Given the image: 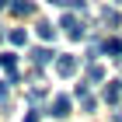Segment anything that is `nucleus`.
<instances>
[{
    "instance_id": "obj_14",
    "label": "nucleus",
    "mask_w": 122,
    "mask_h": 122,
    "mask_svg": "<svg viewBox=\"0 0 122 122\" xmlns=\"http://www.w3.org/2000/svg\"><path fill=\"white\" fill-rule=\"evenodd\" d=\"M4 7H7V0H0V10H4Z\"/></svg>"
},
{
    "instance_id": "obj_10",
    "label": "nucleus",
    "mask_w": 122,
    "mask_h": 122,
    "mask_svg": "<svg viewBox=\"0 0 122 122\" xmlns=\"http://www.w3.org/2000/svg\"><path fill=\"white\" fill-rule=\"evenodd\" d=\"M10 42H14V46H25V42H28V35H25L21 28H14V31H10Z\"/></svg>"
},
{
    "instance_id": "obj_5",
    "label": "nucleus",
    "mask_w": 122,
    "mask_h": 122,
    "mask_svg": "<svg viewBox=\"0 0 122 122\" xmlns=\"http://www.w3.org/2000/svg\"><path fill=\"white\" fill-rule=\"evenodd\" d=\"M101 49H105V56H119V52H122V38H108Z\"/></svg>"
},
{
    "instance_id": "obj_3",
    "label": "nucleus",
    "mask_w": 122,
    "mask_h": 122,
    "mask_svg": "<svg viewBox=\"0 0 122 122\" xmlns=\"http://www.w3.org/2000/svg\"><path fill=\"white\" fill-rule=\"evenodd\" d=\"M52 115H56V119H66V115H70V98H66V94H59L56 101H52Z\"/></svg>"
},
{
    "instance_id": "obj_13",
    "label": "nucleus",
    "mask_w": 122,
    "mask_h": 122,
    "mask_svg": "<svg viewBox=\"0 0 122 122\" xmlns=\"http://www.w3.org/2000/svg\"><path fill=\"white\" fill-rule=\"evenodd\" d=\"M4 98H7V84L0 80V101H4Z\"/></svg>"
},
{
    "instance_id": "obj_7",
    "label": "nucleus",
    "mask_w": 122,
    "mask_h": 122,
    "mask_svg": "<svg viewBox=\"0 0 122 122\" xmlns=\"http://www.w3.org/2000/svg\"><path fill=\"white\" fill-rule=\"evenodd\" d=\"M119 91H122V84H108V87H105V101H119Z\"/></svg>"
},
{
    "instance_id": "obj_8",
    "label": "nucleus",
    "mask_w": 122,
    "mask_h": 122,
    "mask_svg": "<svg viewBox=\"0 0 122 122\" xmlns=\"http://www.w3.org/2000/svg\"><path fill=\"white\" fill-rule=\"evenodd\" d=\"M38 35H42V38L49 42V38H56V28H52L49 21H42V25H38Z\"/></svg>"
},
{
    "instance_id": "obj_6",
    "label": "nucleus",
    "mask_w": 122,
    "mask_h": 122,
    "mask_svg": "<svg viewBox=\"0 0 122 122\" xmlns=\"http://www.w3.org/2000/svg\"><path fill=\"white\" fill-rule=\"evenodd\" d=\"M10 7H14V14H35V4H28V0H14Z\"/></svg>"
},
{
    "instance_id": "obj_2",
    "label": "nucleus",
    "mask_w": 122,
    "mask_h": 122,
    "mask_svg": "<svg viewBox=\"0 0 122 122\" xmlns=\"http://www.w3.org/2000/svg\"><path fill=\"white\" fill-rule=\"evenodd\" d=\"M56 73H59V77H73V73H77V59H73V56H59V59H56Z\"/></svg>"
},
{
    "instance_id": "obj_11",
    "label": "nucleus",
    "mask_w": 122,
    "mask_h": 122,
    "mask_svg": "<svg viewBox=\"0 0 122 122\" xmlns=\"http://www.w3.org/2000/svg\"><path fill=\"white\" fill-rule=\"evenodd\" d=\"M105 21H108V25H112V28H115V25H119V14H115V10H108V7H105Z\"/></svg>"
},
{
    "instance_id": "obj_9",
    "label": "nucleus",
    "mask_w": 122,
    "mask_h": 122,
    "mask_svg": "<svg viewBox=\"0 0 122 122\" xmlns=\"http://www.w3.org/2000/svg\"><path fill=\"white\" fill-rule=\"evenodd\" d=\"M31 59L42 66V63H49V59H52V52H49V49H35V52H31Z\"/></svg>"
},
{
    "instance_id": "obj_12",
    "label": "nucleus",
    "mask_w": 122,
    "mask_h": 122,
    "mask_svg": "<svg viewBox=\"0 0 122 122\" xmlns=\"http://www.w3.org/2000/svg\"><path fill=\"white\" fill-rule=\"evenodd\" d=\"M87 77H91V80H101L105 70H101V66H91V70H87Z\"/></svg>"
},
{
    "instance_id": "obj_1",
    "label": "nucleus",
    "mask_w": 122,
    "mask_h": 122,
    "mask_svg": "<svg viewBox=\"0 0 122 122\" xmlns=\"http://www.w3.org/2000/svg\"><path fill=\"white\" fill-rule=\"evenodd\" d=\"M59 25L66 28V35H70V38H84V25L77 21V14H63V21H59Z\"/></svg>"
},
{
    "instance_id": "obj_15",
    "label": "nucleus",
    "mask_w": 122,
    "mask_h": 122,
    "mask_svg": "<svg viewBox=\"0 0 122 122\" xmlns=\"http://www.w3.org/2000/svg\"><path fill=\"white\" fill-rule=\"evenodd\" d=\"M112 4H122V0H112Z\"/></svg>"
},
{
    "instance_id": "obj_16",
    "label": "nucleus",
    "mask_w": 122,
    "mask_h": 122,
    "mask_svg": "<svg viewBox=\"0 0 122 122\" xmlns=\"http://www.w3.org/2000/svg\"><path fill=\"white\" fill-rule=\"evenodd\" d=\"M49 4H56V0H49Z\"/></svg>"
},
{
    "instance_id": "obj_4",
    "label": "nucleus",
    "mask_w": 122,
    "mask_h": 122,
    "mask_svg": "<svg viewBox=\"0 0 122 122\" xmlns=\"http://www.w3.org/2000/svg\"><path fill=\"white\" fill-rule=\"evenodd\" d=\"M0 66L10 73V80H18V63H14V56H10V52H4V56H0Z\"/></svg>"
}]
</instances>
